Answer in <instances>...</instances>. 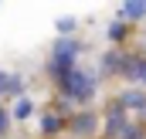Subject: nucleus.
I'll use <instances>...</instances> for the list:
<instances>
[{
	"label": "nucleus",
	"instance_id": "f257e3e1",
	"mask_svg": "<svg viewBox=\"0 0 146 139\" xmlns=\"http://www.w3.org/2000/svg\"><path fill=\"white\" fill-rule=\"evenodd\" d=\"M58 88H61V95H65V99L85 105V102H92V95H95V78H92L85 68H75L72 75L58 85Z\"/></svg>",
	"mask_w": 146,
	"mask_h": 139
},
{
	"label": "nucleus",
	"instance_id": "f03ea898",
	"mask_svg": "<svg viewBox=\"0 0 146 139\" xmlns=\"http://www.w3.org/2000/svg\"><path fill=\"white\" fill-rule=\"evenodd\" d=\"M68 129H72L78 139L95 136V129H99V115H95L92 109H82V112H75L72 119H68Z\"/></svg>",
	"mask_w": 146,
	"mask_h": 139
},
{
	"label": "nucleus",
	"instance_id": "7ed1b4c3",
	"mask_svg": "<svg viewBox=\"0 0 146 139\" xmlns=\"http://www.w3.org/2000/svg\"><path fill=\"white\" fill-rule=\"evenodd\" d=\"M78 51H82V44L75 37H58L51 44V58L54 61H65V65H78Z\"/></svg>",
	"mask_w": 146,
	"mask_h": 139
},
{
	"label": "nucleus",
	"instance_id": "20e7f679",
	"mask_svg": "<svg viewBox=\"0 0 146 139\" xmlns=\"http://www.w3.org/2000/svg\"><path fill=\"white\" fill-rule=\"evenodd\" d=\"M122 68H126V54L122 51H106L102 54V71L106 75H119Z\"/></svg>",
	"mask_w": 146,
	"mask_h": 139
},
{
	"label": "nucleus",
	"instance_id": "39448f33",
	"mask_svg": "<svg viewBox=\"0 0 146 139\" xmlns=\"http://www.w3.org/2000/svg\"><path fill=\"white\" fill-rule=\"evenodd\" d=\"M119 17L122 21H143L146 17V0H129V3H122V10H119Z\"/></svg>",
	"mask_w": 146,
	"mask_h": 139
},
{
	"label": "nucleus",
	"instance_id": "423d86ee",
	"mask_svg": "<svg viewBox=\"0 0 146 139\" xmlns=\"http://www.w3.org/2000/svg\"><path fill=\"white\" fill-rule=\"evenodd\" d=\"M119 102H122V109H139V112H146V95L139 88H126Z\"/></svg>",
	"mask_w": 146,
	"mask_h": 139
},
{
	"label": "nucleus",
	"instance_id": "0eeeda50",
	"mask_svg": "<svg viewBox=\"0 0 146 139\" xmlns=\"http://www.w3.org/2000/svg\"><path fill=\"white\" fill-rule=\"evenodd\" d=\"M61 129H65L61 115H58V112H44V119H41V132H44V136H54V132H61Z\"/></svg>",
	"mask_w": 146,
	"mask_h": 139
},
{
	"label": "nucleus",
	"instance_id": "6e6552de",
	"mask_svg": "<svg viewBox=\"0 0 146 139\" xmlns=\"http://www.w3.org/2000/svg\"><path fill=\"white\" fill-rule=\"evenodd\" d=\"M31 112H34L31 99H17V105H14V119H27Z\"/></svg>",
	"mask_w": 146,
	"mask_h": 139
},
{
	"label": "nucleus",
	"instance_id": "1a4fd4ad",
	"mask_svg": "<svg viewBox=\"0 0 146 139\" xmlns=\"http://www.w3.org/2000/svg\"><path fill=\"white\" fill-rule=\"evenodd\" d=\"M10 81H14V71L0 68V95H10Z\"/></svg>",
	"mask_w": 146,
	"mask_h": 139
},
{
	"label": "nucleus",
	"instance_id": "9d476101",
	"mask_svg": "<svg viewBox=\"0 0 146 139\" xmlns=\"http://www.w3.org/2000/svg\"><path fill=\"white\" fill-rule=\"evenodd\" d=\"M109 37H112V41H122V37H126V24H122V21L109 24Z\"/></svg>",
	"mask_w": 146,
	"mask_h": 139
},
{
	"label": "nucleus",
	"instance_id": "9b49d317",
	"mask_svg": "<svg viewBox=\"0 0 146 139\" xmlns=\"http://www.w3.org/2000/svg\"><path fill=\"white\" fill-rule=\"evenodd\" d=\"M7 132H10V112H7V109H0V139L7 136Z\"/></svg>",
	"mask_w": 146,
	"mask_h": 139
},
{
	"label": "nucleus",
	"instance_id": "f8f14e48",
	"mask_svg": "<svg viewBox=\"0 0 146 139\" xmlns=\"http://www.w3.org/2000/svg\"><path fill=\"white\" fill-rule=\"evenodd\" d=\"M75 27H78L75 17H61V21H58V31H61V34H68V31H75Z\"/></svg>",
	"mask_w": 146,
	"mask_h": 139
}]
</instances>
